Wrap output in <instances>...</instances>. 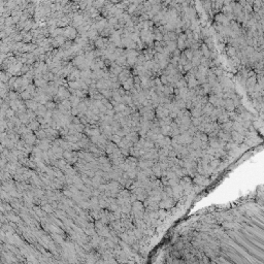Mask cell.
I'll use <instances>...</instances> for the list:
<instances>
[{"label":"cell","mask_w":264,"mask_h":264,"mask_svg":"<svg viewBox=\"0 0 264 264\" xmlns=\"http://www.w3.org/2000/svg\"><path fill=\"white\" fill-rule=\"evenodd\" d=\"M174 204L173 202V198L172 197H167L165 199H161L159 202H158V205H159V209H170L172 207Z\"/></svg>","instance_id":"6da1fadb"},{"label":"cell","mask_w":264,"mask_h":264,"mask_svg":"<svg viewBox=\"0 0 264 264\" xmlns=\"http://www.w3.org/2000/svg\"><path fill=\"white\" fill-rule=\"evenodd\" d=\"M193 182H194L195 185H198V186H204L205 184H207L209 180L206 178V176H202V174L199 173H196L195 176L193 178Z\"/></svg>","instance_id":"7a4b0ae2"},{"label":"cell","mask_w":264,"mask_h":264,"mask_svg":"<svg viewBox=\"0 0 264 264\" xmlns=\"http://www.w3.org/2000/svg\"><path fill=\"white\" fill-rule=\"evenodd\" d=\"M230 136H231L232 141L236 144H241L243 139V135H241V133H238V132L234 131V130H231V132H230Z\"/></svg>","instance_id":"3957f363"},{"label":"cell","mask_w":264,"mask_h":264,"mask_svg":"<svg viewBox=\"0 0 264 264\" xmlns=\"http://www.w3.org/2000/svg\"><path fill=\"white\" fill-rule=\"evenodd\" d=\"M224 109L226 111H232L235 109V105H234L231 98H226V99H224Z\"/></svg>","instance_id":"277c9868"},{"label":"cell","mask_w":264,"mask_h":264,"mask_svg":"<svg viewBox=\"0 0 264 264\" xmlns=\"http://www.w3.org/2000/svg\"><path fill=\"white\" fill-rule=\"evenodd\" d=\"M214 107L215 106H214L211 103L207 102L206 104H204L203 106H202V115H204V116H209V115L211 114V111H213Z\"/></svg>","instance_id":"5b68a950"},{"label":"cell","mask_w":264,"mask_h":264,"mask_svg":"<svg viewBox=\"0 0 264 264\" xmlns=\"http://www.w3.org/2000/svg\"><path fill=\"white\" fill-rule=\"evenodd\" d=\"M133 85H134V83H133V77H128V79H126L125 82H124L123 88L125 89V90H127V91H130L132 88H133Z\"/></svg>","instance_id":"8992f818"},{"label":"cell","mask_w":264,"mask_h":264,"mask_svg":"<svg viewBox=\"0 0 264 264\" xmlns=\"http://www.w3.org/2000/svg\"><path fill=\"white\" fill-rule=\"evenodd\" d=\"M184 53V55L186 56V58H187V60L188 61H190L191 62V60H192V58H193V50L192 49H190V48H186L184 51H182Z\"/></svg>","instance_id":"52a82bcc"},{"label":"cell","mask_w":264,"mask_h":264,"mask_svg":"<svg viewBox=\"0 0 264 264\" xmlns=\"http://www.w3.org/2000/svg\"><path fill=\"white\" fill-rule=\"evenodd\" d=\"M128 77H130V72L129 71H122L121 72V74H120V79H121V81H123V83L124 82L126 81V79H128Z\"/></svg>","instance_id":"ba28073f"},{"label":"cell","mask_w":264,"mask_h":264,"mask_svg":"<svg viewBox=\"0 0 264 264\" xmlns=\"http://www.w3.org/2000/svg\"><path fill=\"white\" fill-rule=\"evenodd\" d=\"M193 67V65H192V63L190 62V61H188L187 63H186L185 65H183V70L185 72H188V71H190L191 70V68Z\"/></svg>","instance_id":"9c48e42d"},{"label":"cell","mask_w":264,"mask_h":264,"mask_svg":"<svg viewBox=\"0 0 264 264\" xmlns=\"http://www.w3.org/2000/svg\"><path fill=\"white\" fill-rule=\"evenodd\" d=\"M227 53H228V55L229 56H231V57H234V56L236 55V49L235 48H233V46H230L229 49H228V51H227Z\"/></svg>","instance_id":"30bf717a"},{"label":"cell","mask_w":264,"mask_h":264,"mask_svg":"<svg viewBox=\"0 0 264 264\" xmlns=\"http://www.w3.org/2000/svg\"><path fill=\"white\" fill-rule=\"evenodd\" d=\"M136 7H137V5H136V4H134V3H132V4H130V5H129V7H128V8H129V9H128V12H129L130 14H131V12H132V14H134L135 10H136Z\"/></svg>","instance_id":"8fae6325"},{"label":"cell","mask_w":264,"mask_h":264,"mask_svg":"<svg viewBox=\"0 0 264 264\" xmlns=\"http://www.w3.org/2000/svg\"><path fill=\"white\" fill-rule=\"evenodd\" d=\"M130 2H132V3H134V4L138 5V4H140V3H142V0H130Z\"/></svg>","instance_id":"7c38bea8"}]
</instances>
